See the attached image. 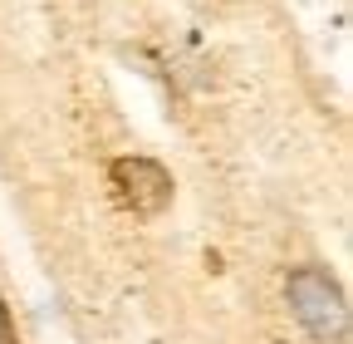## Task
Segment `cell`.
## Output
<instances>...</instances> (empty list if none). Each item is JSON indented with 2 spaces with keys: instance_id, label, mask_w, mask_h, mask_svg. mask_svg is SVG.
Here are the masks:
<instances>
[{
  "instance_id": "cell-3",
  "label": "cell",
  "mask_w": 353,
  "mask_h": 344,
  "mask_svg": "<svg viewBox=\"0 0 353 344\" xmlns=\"http://www.w3.org/2000/svg\"><path fill=\"white\" fill-rule=\"evenodd\" d=\"M0 344H20V329H15V315L6 305V295H0Z\"/></svg>"
},
{
  "instance_id": "cell-2",
  "label": "cell",
  "mask_w": 353,
  "mask_h": 344,
  "mask_svg": "<svg viewBox=\"0 0 353 344\" xmlns=\"http://www.w3.org/2000/svg\"><path fill=\"white\" fill-rule=\"evenodd\" d=\"M108 187H113L118 207L132 211V217H143V222L162 217V211L172 207V197H176L172 172H167L157 157H148V153H123V157H113V162H108Z\"/></svg>"
},
{
  "instance_id": "cell-1",
  "label": "cell",
  "mask_w": 353,
  "mask_h": 344,
  "mask_svg": "<svg viewBox=\"0 0 353 344\" xmlns=\"http://www.w3.org/2000/svg\"><path fill=\"white\" fill-rule=\"evenodd\" d=\"M285 300H290V315L319 344H348V295L324 266H314V261L290 266Z\"/></svg>"
}]
</instances>
